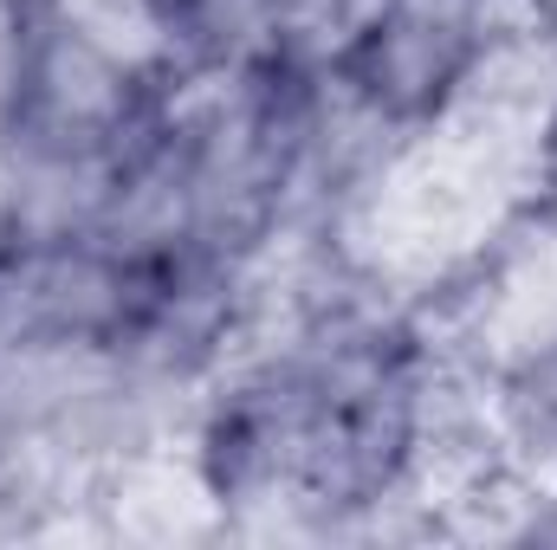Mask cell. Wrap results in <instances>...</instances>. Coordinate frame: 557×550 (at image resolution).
<instances>
[{"label":"cell","mask_w":557,"mask_h":550,"mask_svg":"<svg viewBox=\"0 0 557 550\" xmlns=\"http://www.w3.org/2000/svg\"><path fill=\"white\" fill-rule=\"evenodd\" d=\"M20 39H26V0H0V104L20 72Z\"/></svg>","instance_id":"cell-1"},{"label":"cell","mask_w":557,"mask_h":550,"mask_svg":"<svg viewBox=\"0 0 557 550\" xmlns=\"http://www.w3.org/2000/svg\"><path fill=\"white\" fill-rule=\"evenodd\" d=\"M169 7H175V0H169Z\"/></svg>","instance_id":"cell-2"}]
</instances>
